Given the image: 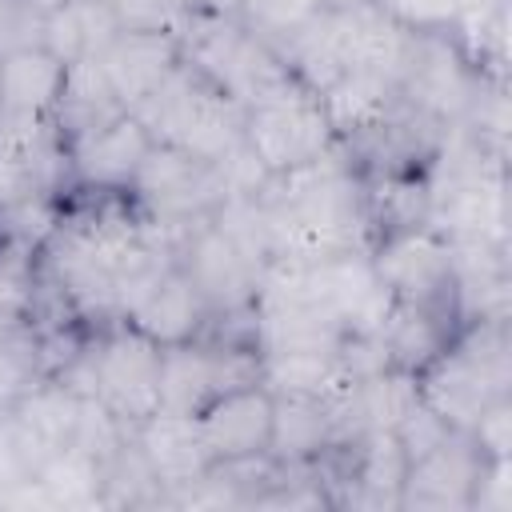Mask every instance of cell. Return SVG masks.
I'll return each mask as SVG.
<instances>
[{
    "label": "cell",
    "instance_id": "23",
    "mask_svg": "<svg viewBox=\"0 0 512 512\" xmlns=\"http://www.w3.org/2000/svg\"><path fill=\"white\" fill-rule=\"evenodd\" d=\"M28 476L40 488L44 504H56V508L104 504V464L92 460L88 452L72 448V444L44 456Z\"/></svg>",
    "mask_w": 512,
    "mask_h": 512
},
{
    "label": "cell",
    "instance_id": "9",
    "mask_svg": "<svg viewBox=\"0 0 512 512\" xmlns=\"http://www.w3.org/2000/svg\"><path fill=\"white\" fill-rule=\"evenodd\" d=\"M172 236H176V264L192 280L208 312H236L256 304L264 272L232 244V236L212 216L172 228Z\"/></svg>",
    "mask_w": 512,
    "mask_h": 512
},
{
    "label": "cell",
    "instance_id": "27",
    "mask_svg": "<svg viewBox=\"0 0 512 512\" xmlns=\"http://www.w3.org/2000/svg\"><path fill=\"white\" fill-rule=\"evenodd\" d=\"M476 440V448L488 460H508L512 456V396H500L468 432Z\"/></svg>",
    "mask_w": 512,
    "mask_h": 512
},
{
    "label": "cell",
    "instance_id": "26",
    "mask_svg": "<svg viewBox=\"0 0 512 512\" xmlns=\"http://www.w3.org/2000/svg\"><path fill=\"white\" fill-rule=\"evenodd\" d=\"M396 436H400V444H404V452H408V464L412 460H420L424 452H432L440 440H448L452 436V428L424 404V400H416L404 416H400V424L392 428Z\"/></svg>",
    "mask_w": 512,
    "mask_h": 512
},
{
    "label": "cell",
    "instance_id": "15",
    "mask_svg": "<svg viewBox=\"0 0 512 512\" xmlns=\"http://www.w3.org/2000/svg\"><path fill=\"white\" fill-rule=\"evenodd\" d=\"M196 424L212 460L264 456L272 444V392L260 380L228 388L196 412Z\"/></svg>",
    "mask_w": 512,
    "mask_h": 512
},
{
    "label": "cell",
    "instance_id": "18",
    "mask_svg": "<svg viewBox=\"0 0 512 512\" xmlns=\"http://www.w3.org/2000/svg\"><path fill=\"white\" fill-rule=\"evenodd\" d=\"M208 304L200 300V292L192 288V280L180 272V264H172L144 296L140 304L124 316L132 328H140L148 340H156L160 348L168 344H184V340H196L208 324Z\"/></svg>",
    "mask_w": 512,
    "mask_h": 512
},
{
    "label": "cell",
    "instance_id": "1",
    "mask_svg": "<svg viewBox=\"0 0 512 512\" xmlns=\"http://www.w3.org/2000/svg\"><path fill=\"white\" fill-rule=\"evenodd\" d=\"M508 324L504 316H480L460 324L452 344L416 376L420 400L452 428L472 432L476 420L508 392Z\"/></svg>",
    "mask_w": 512,
    "mask_h": 512
},
{
    "label": "cell",
    "instance_id": "20",
    "mask_svg": "<svg viewBox=\"0 0 512 512\" xmlns=\"http://www.w3.org/2000/svg\"><path fill=\"white\" fill-rule=\"evenodd\" d=\"M116 32H120V20H116L112 0H64L60 8L44 12V36H40V44L56 60L76 64V60L100 56V48Z\"/></svg>",
    "mask_w": 512,
    "mask_h": 512
},
{
    "label": "cell",
    "instance_id": "8",
    "mask_svg": "<svg viewBox=\"0 0 512 512\" xmlns=\"http://www.w3.org/2000/svg\"><path fill=\"white\" fill-rule=\"evenodd\" d=\"M368 260H372V268H376V276L392 300L460 312L452 240L444 232H436L432 224L376 240L368 248Z\"/></svg>",
    "mask_w": 512,
    "mask_h": 512
},
{
    "label": "cell",
    "instance_id": "4",
    "mask_svg": "<svg viewBox=\"0 0 512 512\" xmlns=\"http://www.w3.org/2000/svg\"><path fill=\"white\" fill-rule=\"evenodd\" d=\"M180 44L184 60H192L212 84H220L244 108L264 92L280 88L284 80H292L288 64L260 40H252L228 12H196L180 28Z\"/></svg>",
    "mask_w": 512,
    "mask_h": 512
},
{
    "label": "cell",
    "instance_id": "7",
    "mask_svg": "<svg viewBox=\"0 0 512 512\" xmlns=\"http://www.w3.org/2000/svg\"><path fill=\"white\" fill-rule=\"evenodd\" d=\"M260 380V348L216 344V340H184L168 344L160 356V408L196 416L220 392Z\"/></svg>",
    "mask_w": 512,
    "mask_h": 512
},
{
    "label": "cell",
    "instance_id": "22",
    "mask_svg": "<svg viewBox=\"0 0 512 512\" xmlns=\"http://www.w3.org/2000/svg\"><path fill=\"white\" fill-rule=\"evenodd\" d=\"M332 8V0H232L228 16L280 60Z\"/></svg>",
    "mask_w": 512,
    "mask_h": 512
},
{
    "label": "cell",
    "instance_id": "19",
    "mask_svg": "<svg viewBox=\"0 0 512 512\" xmlns=\"http://www.w3.org/2000/svg\"><path fill=\"white\" fill-rule=\"evenodd\" d=\"M328 444H336L332 400L320 396H272V444L276 464H312Z\"/></svg>",
    "mask_w": 512,
    "mask_h": 512
},
{
    "label": "cell",
    "instance_id": "21",
    "mask_svg": "<svg viewBox=\"0 0 512 512\" xmlns=\"http://www.w3.org/2000/svg\"><path fill=\"white\" fill-rule=\"evenodd\" d=\"M260 384L272 396H320L336 400L348 392V372L336 352H260Z\"/></svg>",
    "mask_w": 512,
    "mask_h": 512
},
{
    "label": "cell",
    "instance_id": "11",
    "mask_svg": "<svg viewBox=\"0 0 512 512\" xmlns=\"http://www.w3.org/2000/svg\"><path fill=\"white\" fill-rule=\"evenodd\" d=\"M180 60H184L180 32H168V28H120L96 56L124 112L140 108L172 76Z\"/></svg>",
    "mask_w": 512,
    "mask_h": 512
},
{
    "label": "cell",
    "instance_id": "6",
    "mask_svg": "<svg viewBox=\"0 0 512 512\" xmlns=\"http://www.w3.org/2000/svg\"><path fill=\"white\" fill-rule=\"evenodd\" d=\"M96 356V400L124 424L136 428L160 408V356L164 348L148 340L128 320H112L92 336Z\"/></svg>",
    "mask_w": 512,
    "mask_h": 512
},
{
    "label": "cell",
    "instance_id": "3",
    "mask_svg": "<svg viewBox=\"0 0 512 512\" xmlns=\"http://www.w3.org/2000/svg\"><path fill=\"white\" fill-rule=\"evenodd\" d=\"M240 140L252 148L268 176H288L320 160L336 144V128L328 120L320 92L292 76L244 108Z\"/></svg>",
    "mask_w": 512,
    "mask_h": 512
},
{
    "label": "cell",
    "instance_id": "14",
    "mask_svg": "<svg viewBox=\"0 0 512 512\" xmlns=\"http://www.w3.org/2000/svg\"><path fill=\"white\" fill-rule=\"evenodd\" d=\"M148 148H152V132L144 128V120L136 112H120L68 148V176H72L68 188L128 192Z\"/></svg>",
    "mask_w": 512,
    "mask_h": 512
},
{
    "label": "cell",
    "instance_id": "12",
    "mask_svg": "<svg viewBox=\"0 0 512 512\" xmlns=\"http://www.w3.org/2000/svg\"><path fill=\"white\" fill-rule=\"evenodd\" d=\"M80 400L64 380L56 376H36L8 408H4V428L8 440L16 448V456L24 460V468L32 472L44 456L60 452L72 444L76 436V420H80Z\"/></svg>",
    "mask_w": 512,
    "mask_h": 512
},
{
    "label": "cell",
    "instance_id": "2",
    "mask_svg": "<svg viewBox=\"0 0 512 512\" xmlns=\"http://www.w3.org/2000/svg\"><path fill=\"white\" fill-rule=\"evenodd\" d=\"M132 112L144 120L152 140L188 148L212 164L240 140L244 128V104L212 84L192 60H180L172 76Z\"/></svg>",
    "mask_w": 512,
    "mask_h": 512
},
{
    "label": "cell",
    "instance_id": "5",
    "mask_svg": "<svg viewBox=\"0 0 512 512\" xmlns=\"http://www.w3.org/2000/svg\"><path fill=\"white\" fill-rule=\"evenodd\" d=\"M128 196L152 224H164V228L196 224L228 200L220 168L212 160L164 140H152Z\"/></svg>",
    "mask_w": 512,
    "mask_h": 512
},
{
    "label": "cell",
    "instance_id": "13",
    "mask_svg": "<svg viewBox=\"0 0 512 512\" xmlns=\"http://www.w3.org/2000/svg\"><path fill=\"white\" fill-rule=\"evenodd\" d=\"M132 444H136L140 460L148 464L152 480L164 488V500H176L180 492L200 484L208 476V468L216 464L200 436L196 416L172 412V408H156L152 416H144L132 428Z\"/></svg>",
    "mask_w": 512,
    "mask_h": 512
},
{
    "label": "cell",
    "instance_id": "17",
    "mask_svg": "<svg viewBox=\"0 0 512 512\" xmlns=\"http://www.w3.org/2000/svg\"><path fill=\"white\" fill-rule=\"evenodd\" d=\"M460 312L452 308H432V304H408V300H392L384 320H380V340L388 348L392 368H404L412 376H420L460 332Z\"/></svg>",
    "mask_w": 512,
    "mask_h": 512
},
{
    "label": "cell",
    "instance_id": "28",
    "mask_svg": "<svg viewBox=\"0 0 512 512\" xmlns=\"http://www.w3.org/2000/svg\"><path fill=\"white\" fill-rule=\"evenodd\" d=\"M512 456L508 460H484L476 492H472V512H508L512 508Z\"/></svg>",
    "mask_w": 512,
    "mask_h": 512
},
{
    "label": "cell",
    "instance_id": "10",
    "mask_svg": "<svg viewBox=\"0 0 512 512\" xmlns=\"http://www.w3.org/2000/svg\"><path fill=\"white\" fill-rule=\"evenodd\" d=\"M484 460L488 456L468 432H452L432 452L408 464L400 512H472V492Z\"/></svg>",
    "mask_w": 512,
    "mask_h": 512
},
{
    "label": "cell",
    "instance_id": "25",
    "mask_svg": "<svg viewBox=\"0 0 512 512\" xmlns=\"http://www.w3.org/2000/svg\"><path fill=\"white\" fill-rule=\"evenodd\" d=\"M44 36V12L32 0H0V60L36 48Z\"/></svg>",
    "mask_w": 512,
    "mask_h": 512
},
{
    "label": "cell",
    "instance_id": "24",
    "mask_svg": "<svg viewBox=\"0 0 512 512\" xmlns=\"http://www.w3.org/2000/svg\"><path fill=\"white\" fill-rule=\"evenodd\" d=\"M384 20L408 36H456L468 0H368Z\"/></svg>",
    "mask_w": 512,
    "mask_h": 512
},
{
    "label": "cell",
    "instance_id": "16",
    "mask_svg": "<svg viewBox=\"0 0 512 512\" xmlns=\"http://www.w3.org/2000/svg\"><path fill=\"white\" fill-rule=\"evenodd\" d=\"M64 76H68V64L56 60L44 44L4 56L0 60V120L48 124L60 104Z\"/></svg>",
    "mask_w": 512,
    "mask_h": 512
}]
</instances>
